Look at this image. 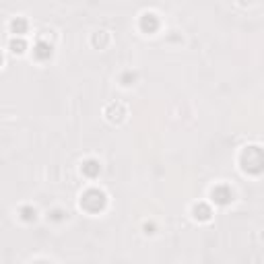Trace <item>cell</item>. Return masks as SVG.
Instances as JSON below:
<instances>
[{"instance_id":"3957f363","label":"cell","mask_w":264,"mask_h":264,"mask_svg":"<svg viewBox=\"0 0 264 264\" xmlns=\"http://www.w3.org/2000/svg\"><path fill=\"white\" fill-rule=\"evenodd\" d=\"M105 118H107V122H111V124H120V122H124V118H126V107H124V103L122 101H111L107 107H105Z\"/></svg>"},{"instance_id":"6da1fadb","label":"cell","mask_w":264,"mask_h":264,"mask_svg":"<svg viewBox=\"0 0 264 264\" xmlns=\"http://www.w3.org/2000/svg\"><path fill=\"white\" fill-rule=\"evenodd\" d=\"M239 165L246 174L250 176H260L264 174V149L262 147H246L239 155Z\"/></svg>"},{"instance_id":"30bf717a","label":"cell","mask_w":264,"mask_h":264,"mask_svg":"<svg viewBox=\"0 0 264 264\" xmlns=\"http://www.w3.org/2000/svg\"><path fill=\"white\" fill-rule=\"evenodd\" d=\"M27 19H23V17H17V19H13L11 21V31L15 33V35H23V33H27Z\"/></svg>"},{"instance_id":"ba28073f","label":"cell","mask_w":264,"mask_h":264,"mask_svg":"<svg viewBox=\"0 0 264 264\" xmlns=\"http://www.w3.org/2000/svg\"><path fill=\"white\" fill-rule=\"evenodd\" d=\"M192 215H194V219H196V221H209V219L213 217V211H211V206H209V204L198 202V204H194Z\"/></svg>"},{"instance_id":"2e32d148","label":"cell","mask_w":264,"mask_h":264,"mask_svg":"<svg viewBox=\"0 0 264 264\" xmlns=\"http://www.w3.org/2000/svg\"><path fill=\"white\" fill-rule=\"evenodd\" d=\"M252 0H239V5H250Z\"/></svg>"},{"instance_id":"277c9868","label":"cell","mask_w":264,"mask_h":264,"mask_svg":"<svg viewBox=\"0 0 264 264\" xmlns=\"http://www.w3.org/2000/svg\"><path fill=\"white\" fill-rule=\"evenodd\" d=\"M211 198H213L215 204L225 206V204H229V202L233 200V192H231V188H229L227 184H219V186H215V188L211 190Z\"/></svg>"},{"instance_id":"4fadbf2b","label":"cell","mask_w":264,"mask_h":264,"mask_svg":"<svg viewBox=\"0 0 264 264\" xmlns=\"http://www.w3.org/2000/svg\"><path fill=\"white\" fill-rule=\"evenodd\" d=\"M135 81H137V74H135V72H124V74L120 77V83H122L124 87H130Z\"/></svg>"},{"instance_id":"7c38bea8","label":"cell","mask_w":264,"mask_h":264,"mask_svg":"<svg viewBox=\"0 0 264 264\" xmlns=\"http://www.w3.org/2000/svg\"><path fill=\"white\" fill-rule=\"evenodd\" d=\"M11 50H13L15 54H23V52L27 50V44H25L21 37H17V35H15V37L11 40Z\"/></svg>"},{"instance_id":"7a4b0ae2","label":"cell","mask_w":264,"mask_h":264,"mask_svg":"<svg viewBox=\"0 0 264 264\" xmlns=\"http://www.w3.org/2000/svg\"><path fill=\"white\" fill-rule=\"evenodd\" d=\"M105 204H107V196H105V192L99 190V188H89V190H85L83 196H81V209H83L85 213H89V215L101 213V211L105 209Z\"/></svg>"},{"instance_id":"5b68a950","label":"cell","mask_w":264,"mask_h":264,"mask_svg":"<svg viewBox=\"0 0 264 264\" xmlns=\"http://www.w3.org/2000/svg\"><path fill=\"white\" fill-rule=\"evenodd\" d=\"M141 31L143 33H155L157 29H159V17L155 15V13H145L143 17H141Z\"/></svg>"},{"instance_id":"5bb4252c","label":"cell","mask_w":264,"mask_h":264,"mask_svg":"<svg viewBox=\"0 0 264 264\" xmlns=\"http://www.w3.org/2000/svg\"><path fill=\"white\" fill-rule=\"evenodd\" d=\"M64 215H66L64 211L56 209V211H52V213H50V219H52V221H62V219H64Z\"/></svg>"},{"instance_id":"9a60e30c","label":"cell","mask_w":264,"mask_h":264,"mask_svg":"<svg viewBox=\"0 0 264 264\" xmlns=\"http://www.w3.org/2000/svg\"><path fill=\"white\" fill-rule=\"evenodd\" d=\"M145 229H147V231H145V233H155V231H153V229H155V227H153V225H145Z\"/></svg>"},{"instance_id":"9c48e42d","label":"cell","mask_w":264,"mask_h":264,"mask_svg":"<svg viewBox=\"0 0 264 264\" xmlns=\"http://www.w3.org/2000/svg\"><path fill=\"white\" fill-rule=\"evenodd\" d=\"M109 33L107 31H97V33H93V37H91V44L97 48V50H103V48H107L109 46Z\"/></svg>"},{"instance_id":"52a82bcc","label":"cell","mask_w":264,"mask_h":264,"mask_svg":"<svg viewBox=\"0 0 264 264\" xmlns=\"http://www.w3.org/2000/svg\"><path fill=\"white\" fill-rule=\"evenodd\" d=\"M81 172L85 178H97L101 174V163L97 159H87V161H83Z\"/></svg>"},{"instance_id":"8fae6325","label":"cell","mask_w":264,"mask_h":264,"mask_svg":"<svg viewBox=\"0 0 264 264\" xmlns=\"http://www.w3.org/2000/svg\"><path fill=\"white\" fill-rule=\"evenodd\" d=\"M19 217H21L25 223H33V221L37 219V211L27 204V206H21V209H19Z\"/></svg>"},{"instance_id":"8992f818","label":"cell","mask_w":264,"mask_h":264,"mask_svg":"<svg viewBox=\"0 0 264 264\" xmlns=\"http://www.w3.org/2000/svg\"><path fill=\"white\" fill-rule=\"evenodd\" d=\"M52 54H54L52 46H50L48 42H44V40H40V42L35 44V48H33V56H35V60H40V62L50 60V58H52Z\"/></svg>"}]
</instances>
